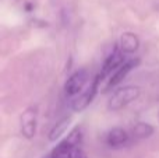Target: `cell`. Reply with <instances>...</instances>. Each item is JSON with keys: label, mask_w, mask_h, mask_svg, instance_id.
I'll list each match as a JSON object with an SVG mask.
<instances>
[{"label": "cell", "mask_w": 159, "mask_h": 158, "mask_svg": "<svg viewBox=\"0 0 159 158\" xmlns=\"http://www.w3.org/2000/svg\"><path fill=\"white\" fill-rule=\"evenodd\" d=\"M140 92H141L140 87H134V86H127L123 87V88H119L112 94L107 106H109L110 111H120L124 106H127L133 101L137 100L140 97Z\"/></svg>", "instance_id": "cell-1"}, {"label": "cell", "mask_w": 159, "mask_h": 158, "mask_svg": "<svg viewBox=\"0 0 159 158\" xmlns=\"http://www.w3.org/2000/svg\"><path fill=\"white\" fill-rule=\"evenodd\" d=\"M99 83H101V78H99V76H98V77L93 78V81L89 84V87H88L87 90H84V91H82L81 94L73 101L71 108L74 109L75 112L84 111V109L92 102L93 98H95V95H96V92H98Z\"/></svg>", "instance_id": "cell-2"}, {"label": "cell", "mask_w": 159, "mask_h": 158, "mask_svg": "<svg viewBox=\"0 0 159 158\" xmlns=\"http://www.w3.org/2000/svg\"><path fill=\"white\" fill-rule=\"evenodd\" d=\"M138 63H140V59H133V60L124 62L119 69H116L115 72L110 74L109 81H107V84H106V90H105V91H107L109 88H112V87H115L116 84L120 83V81L123 80V78L126 77V76L129 74L133 69H134V67H137Z\"/></svg>", "instance_id": "cell-3"}, {"label": "cell", "mask_w": 159, "mask_h": 158, "mask_svg": "<svg viewBox=\"0 0 159 158\" xmlns=\"http://www.w3.org/2000/svg\"><path fill=\"white\" fill-rule=\"evenodd\" d=\"M123 63H124V53L119 49L113 50V53L107 56V59L105 60L103 66H102V73H101V76H99L101 81L103 80L105 77L112 74V73L115 72L116 69H119Z\"/></svg>", "instance_id": "cell-4"}, {"label": "cell", "mask_w": 159, "mask_h": 158, "mask_svg": "<svg viewBox=\"0 0 159 158\" xmlns=\"http://www.w3.org/2000/svg\"><path fill=\"white\" fill-rule=\"evenodd\" d=\"M87 80H88L87 70H84V69L78 70V72H75L74 74L67 80L66 86H64V90H66V92L69 95H75V94H78L82 88H84Z\"/></svg>", "instance_id": "cell-5"}, {"label": "cell", "mask_w": 159, "mask_h": 158, "mask_svg": "<svg viewBox=\"0 0 159 158\" xmlns=\"http://www.w3.org/2000/svg\"><path fill=\"white\" fill-rule=\"evenodd\" d=\"M21 132L27 139H32L36 132V109L30 108L21 116Z\"/></svg>", "instance_id": "cell-6"}, {"label": "cell", "mask_w": 159, "mask_h": 158, "mask_svg": "<svg viewBox=\"0 0 159 158\" xmlns=\"http://www.w3.org/2000/svg\"><path fill=\"white\" fill-rule=\"evenodd\" d=\"M129 140V134L124 129L121 128H115L107 133L106 136V143L110 147H120V146L126 144Z\"/></svg>", "instance_id": "cell-7"}, {"label": "cell", "mask_w": 159, "mask_h": 158, "mask_svg": "<svg viewBox=\"0 0 159 158\" xmlns=\"http://www.w3.org/2000/svg\"><path fill=\"white\" fill-rule=\"evenodd\" d=\"M138 38L133 32H126L120 38V50L123 53H134L138 49Z\"/></svg>", "instance_id": "cell-8"}, {"label": "cell", "mask_w": 159, "mask_h": 158, "mask_svg": "<svg viewBox=\"0 0 159 158\" xmlns=\"http://www.w3.org/2000/svg\"><path fill=\"white\" fill-rule=\"evenodd\" d=\"M75 147L77 146H73L69 142L63 140L61 143H59V146H56L52 150L50 158H71V153Z\"/></svg>", "instance_id": "cell-9"}, {"label": "cell", "mask_w": 159, "mask_h": 158, "mask_svg": "<svg viewBox=\"0 0 159 158\" xmlns=\"http://www.w3.org/2000/svg\"><path fill=\"white\" fill-rule=\"evenodd\" d=\"M70 122H71V118H70V116H64L63 119L59 120V122L56 123L55 126H53L52 130H50V133H49V140H52V142L57 140L59 137H60L61 134H63L64 132L67 130V128H69Z\"/></svg>", "instance_id": "cell-10"}, {"label": "cell", "mask_w": 159, "mask_h": 158, "mask_svg": "<svg viewBox=\"0 0 159 158\" xmlns=\"http://www.w3.org/2000/svg\"><path fill=\"white\" fill-rule=\"evenodd\" d=\"M152 133H154V128L145 122L137 123V125L134 126V129H133V134H134L135 139H147V137H149Z\"/></svg>", "instance_id": "cell-11"}, {"label": "cell", "mask_w": 159, "mask_h": 158, "mask_svg": "<svg viewBox=\"0 0 159 158\" xmlns=\"http://www.w3.org/2000/svg\"><path fill=\"white\" fill-rule=\"evenodd\" d=\"M71 158H87V154L81 150V147H75L71 153Z\"/></svg>", "instance_id": "cell-12"}]
</instances>
